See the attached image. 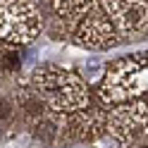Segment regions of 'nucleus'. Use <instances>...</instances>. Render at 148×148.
<instances>
[{"label":"nucleus","instance_id":"1","mask_svg":"<svg viewBox=\"0 0 148 148\" xmlns=\"http://www.w3.org/2000/svg\"><path fill=\"white\" fill-rule=\"evenodd\" d=\"M31 86L45 100V105L55 112L67 115V112H77V110H84L86 105H91L86 84L74 72L55 67V64H45V67L34 69Z\"/></svg>","mask_w":148,"mask_h":148},{"label":"nucleus","instance_id":"6","mask_svg":"<svg viewBox=\"0 0 148 148\" xmlns=\"http://www.w3.org/2000/svg\"><path fill=\"white\" fill-rule=\"evenodd\" d=\"M100 5L122 41H134L146 36L148 31L146 0H100Z\"/></svg>","mask_w":148,"mask_h":148},{"label":"nucleus","instance_id":"7","mask_svg":"<svg viewBox=\"0 0 148 148\" xmlns=\"http://www.w3.org/2000/svg\"><path fill=\"white\" fill-rule=\"evenodd\" d=\"M67 129L69 136L79 141H96L108 134V112L96 105H86L84 110L67 112Z\"/></svg>","mask_w":148,"mask_h":148},{"label":"nucleus","instance_id":"4","mask_svg":"<svg viewBox=\"0 0 148 148\" xmlns=\"http://www.w3.org/2000/svg\"><path fill=\"white\" fill-rule=\"evenodd\" d=\"M108 132L119 146H134L148 136V98L115 105L108 112Z\"/></svg>","mask_w":148,"mask_h":148},{"label":"nucleus","instance_id":"5","mask_svg":"<svg viewBox=\"0 0 148 148\" xmlns=\"http://www.w3.org/2000/svg\"><path fill=\"white\" fill-rule=\"evenodd\" d=\"M69 34L74 43L84 45V48H93V50H108V48H115L117 43H122L112 22L108 19L100 0L88 14H84L74 26H69Z\"/></svg>","mask_w":148,"mask_h":148},{"label":"nucleus","instance_id":"2","mask_svg":"<svg viewBox=\"0 0 148 148\" xmlns=\"http://www.w3.org/2000/svg\"><path fill=\"white\" fill-rule=\"evenodd\" d=\"M100 98L110 105L148 98V50L110 62L100 79Z\"/></svg>","mask_w":148,"mask_h":148},{"label":"nucleus","instance_id":"15","mask_svg":"<svg viewBox=\"0 0 148 148\" xmlns=\"http://www.w3.org/2000/svg\"><path fill=\"white\" fill-rule=\"evenodd\" d=\"M146 3H148V0H146Z\"/></svg>","mask_w":148,"mask_h":148},{"label":"nucleus","instance_id":"9","mask_svg":"<svg viewBox=\"0 0 148 148\" xmlns=\"http://www.w3.org/2000/svg\"><path fill=\"white\" fill-rule=\"evenodd\" d=\"M22 69V50L19 45L0 41V77H12Z\"/></svg>","mask_w":148,"mask_h":148},{"label":"nucleus","instance_id":"12","mask_svg":"<svg viewBox=\"0 0 148 148\" xmlns=\"http://www.w3.org/2000/svg\"><path fill=\"white\" fill-rule=\"evenodd\" d=\"M12 110H14L12 100H10V98H3V96H0V119H10Z\"/></svg>","mask_w":148,"mask_h":148},{"label":"nucleus","instance_id":"11","mask_svg":"<svg viewBox=\"0 0 148 148\" xmlns=\"http://www.w3.org/2000/svg\"><path fill=\"white\" fill-rule=\"evenodd\" d=\"M58 132H60V124H58V119H53V117H38V122L34 124L31 129V134L36 141H41V143H53V141H58Z\"/></svg>","mask_w":148,"mask_h":148},{"label":"nucleus","instance_id":"13","mask_svg":"<svg viewBox=\"0 0 148 148\" xmlns=\"http://www.w3.org/2000/svg\"><path fill=\"white\" fill-rule=\"evenodd\" d=\"M134 148H148V136H143L141 141H136V143H134Z\"/></svg>","mask_w":148,"mask_h":148},{"label":"nucleus","instance_id":"14","mask_svg":"<svg viewBox=\"0 0 148 148\" xmlns=\"http://www.w3.org/2000/svg\"><path fill=\"white\" fill-rule=\"evenodd\" d=\"M146 38H148V31H146Z\"/></svg>","mask_w":148,"mask_h":148},{"label":"nucleus","instance_id":"3","mask_svg":"<svg viewBox=\"0 0 148 148\" xmlns=\"http://www.w3.org/2000/svg\"><path fill=\"white\" fill-rule=\"evenodd\" d=\"M43 29L34 0H0V41L26 45Z\"/></svg>","mask_w":148,"mask_h":148},{"label":"nucleus","instance_id":"8","mask_svg":"<svg viewBox=\"0 0 148 148\" xmlns=\"http://www.w3.org/2000/svg\"><path fill=\"white\" fill-rule=\"evenodd\" d=\"M98 5V0H53V10L58 19L67 26H74L84 14H88Z\"/></svg>","mask_w":148,"mask_h":148},{"label":"nucleus","instance_id":"10","mask_svg":"<svg viewBox=\"0 0 148 148\" xmlns=\"http://www.w3.org/2000/svg\"><path fill=\"white\" fill-rule=\"evenodd\" d=\"M19 108L24 110L29 117H43L45 115V110H48V105H45V100L36 93V88L34 86H24L19 91Z\"/></svg>","mask_w":148,"mask_h":148}]
</instances>
